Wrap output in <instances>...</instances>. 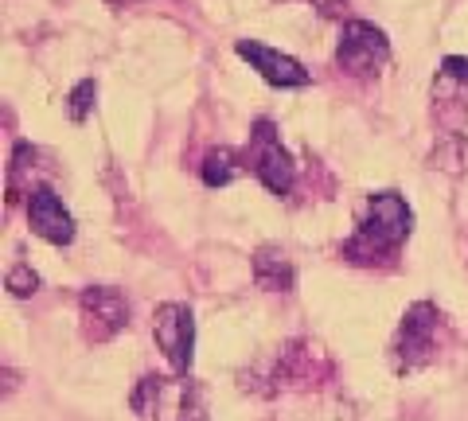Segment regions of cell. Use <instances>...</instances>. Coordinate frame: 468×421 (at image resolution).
Segmentation results:
<instances>
[{"label":"cell","mask_w":468,"mask_h":421,"mask_svg":"<svg viewBox=\"0 0 468 421\" xmlns=\"http://www.w3.org/2000/svg\"><path fill=\"white\" fill-rule=\"evenodd\" d=\"M110 8H129V5H137V0H106Z\"/></svg>","instance_id":"ac0fdd59"},{"label":"cell","mask_w":468,"mask_h":421,"mask_svg":"<svg viewBox=\"0 0 468 421\" xmlns=\"http://www.w3.org/2000/svg\"><path fill=\"white\" fill-rule=\"evenodd\" d=\"M5 285H8V293H12V297H32L36 289H39V273L27 266V261H16V266L8 269Z\"/></svg>","instance_id":"2e32d148"},{"label":"cell","mask_w":468,"mask_h":421,"mask_svg":"<svg viewBox=\"0 0 468 421\" xmlns=\"http://www.w3.org/2000/svg\"><path fill=\"white\" fill-rule=\"evenodd\" d=\"M313 8H316L324 20H335V16H344L347 0H313Z\"/></svg>","instance_id":"e0dca14e"},{"label":"cell","mask_w":468,"mask_h":421,"mask_svg":"<svg viewBox=\"0 0 468 421\" xmlns=\"http://www.w3.org/2000/svg\"><path fill=\"white\" fill-rule=\"evenodd\" d=\"M433 113L449 125V133H461L468 121V59L464 55H449L433 79Z\"/></svg>","instance_id":"9c48e42d"},{"label":"cell","mask_w":468,"mask_h":421,"mask_svg":"<svg viewBox=\"0 0 468 421\" xmlns=\"http://www.w3.org/2000/svg\"><path fill=\"white\" fill-rule=\"evenodd\" d=\"M79 312H82V332L90 343H106L117 332L129 328V300L122 289L110 285H90L79 297Z\"/></svg>","instance_id":"52a82bcc"},{"label":"cell","mask_w":468,"mask_h":421,"mask_svg":"<svg viewBox=\"0 0 468 421\" xmlns=\"http://www.w3.org/2000/svg\"><path fill=\"white\" fill-rule=\"evenodd\" d=\"M328 371H332L328 359L320 355L309 340H297V343H285L282 352H277L266 383H273L270 395H277V390H304V386H320V383H324Z\"/></svg>","instance_id":"ba28073f"},{"label":"cell","mask_w":468,"mask_h":421,"mask_svg":"<svg viewBox=\"0 0 468 421\" xmlns=\"http://www.w3.org/2000/svg\"><path fill=\"white\" fill-rule=\"evenodd\" d=\"M234 51H239L242 59L250 63L270 86L301 90V86H309V82H313V75H309V70H304L297 59H292V55L273 51V47H266V43H258V39H239V43H234Z\"/></svg>","instance_id":"30bf717a"},{"label":"cell","mask_w":468,"mask_h":421,"mask_svg":"<svg viewBox=\"0 0 468 421\" xmlns=\"http://www.w3.org/2000/svg\"><path fill=\"white\" fill-rule=\"evenodd\" d=\"M27 223L51 246H67L75 238V219H70V211L63 207V199H58L51 187H32V192H27Z\"/></svg>","instance_id":"8fae6325"},{"label":"cell","mask_w":468,"mask_h":421,"mask_svg":"<svg viewBox=\"0 0 468 421\" xmlns=\"http://www.w3.org/2000/svg\"><path fill=\"white\" fill-rule=\"evenodd\" d=\"M441 332H445V321L437 312V304L430 300H418L410 304L402 324H399V336L390 343V355H394V367L399 371H418L437 355L441 347Z\"/></svg>","instance_id":"3957f363"},{"label":"cell","mask_w":468,"mask_h":421,"mask_svg":"<svg viewBox=\"0 0 468 421\" xmlns=\"http://www.w3.org/2000/svg\"><path fill=\"white\" fill-rule=\"evenodd\" d=\"M203 184L207 187H227L234 176H239V153L234 149H211L203 156Z\"/></svg>","instance_id":"4fadbf2b"},{"label":"cell","mask_w":468,"mask_h":421,"mask_svg":"<svg viewBox=\"0 0 468 421\" xmlns=\"http://www.w3.org/2000/svg\"><path fill=\"white\" fill-rule=\"evenodd\" d=\"M129 405L141 414V421H207V398L203 386L187 374H144L137 390L129 395Z\"/></svg>","instance_id":"7a4b0ae2"},{"label":"cell","mask_w":468,"mask_h":421,"mask_svg":"<svg viewBox=\"0 0 468 421\" xmlns=\"http://www.w3.org/2000/svg\"><path fill=\"white\" fill-rule=\"evenodd\" d=\"M254 281H258V289H266V293H289L297 273H292V261L277 250V246H261L254 254Z\"/></svg>","instance_id":"7c38bea8"},{"label":"cell","mask_w":468,"mask_h":421,"mask_svg":"<svg viewBox=\"0 0 468 421\" xmlns=\"http://www.w3.org/2000/svg\"><path fill=\"white\" fill-rule=\"evenodd\" d=\"M414 230V211L399 192H375L367 215L356 226V235L344 242V258L356 266H375L383 258H394Z\"/></svg>","instance_id":"6da1fadb"},{"label":"cell","mask_w":468,"mask_h":421,"mask_svg":"<svg viewBox=\"0 0 468 421\" xmlns=\"http://www.w3.org/2000/svg\"><path fill=\"white\" fill-rule=\"evenodd\" d=\"M250 168L261 180V187L273 195H289L292 180H297V164H292L289 149L282 144V133L270 118H258L250 125Z\"/></svg>","instance_id":"277c9868"},{"label":"cell","mask_w":468,"mask_h":421,"mask_svg":"<svg viewBox=\"0 0 468 421\" xmlns=\"http://www.w3.org/2000/svg\"><path fill=\"white\" fill-rule=\"evenodd\" d=\"M94 98H98V82H94V79H82V82L75 86V90H70V98H67V113H70V121L82 125L86 118H90Z\"/></svg>","instance_id":"9a60e30c"},{"label":"cell","mask_w":468,"mask_h":421,"mask_svg":"<svg viewBox=\"0 0 468 421\" xmlns=\"http://www.w3.org/2000/svg\"><path fill=\"white\" fill-rule=\"evenodd\" d=\"M335 63L356 79H371L390 63V39L383 36V27L367 20H347L340 32V47H335Z\"/></svg>","instance_id":"5b68a950"},{"label":"cell","mask_w":468,"mask_h":421,"mask_svg":"<svg viewBox=\"0 0 468 421\" xmlns=\"http://www.w3.org/2000/svg\"><path fill=\"white\" fill-rule=\"evenodd\" d=\"M153 340L156 347L165 352L168 367L176 374H187L192 371V359H196V316L187 304H160L156 316H153Z\"/></svg>","instance_id":"8992f818"},{"label":"cell","mask_w":468,"mask_h":421,"mask_svg":"<svg viewBox=\"0 0 468 421\" xmlns=\"http://www.w3.org/2000/svg\"><path fill=\"white\" fill-rule=\"evenodd\" d=\"M433 168H441V172H464L468 168V141L461 133H449V141L433 153Z\"/></svg>","instance_id":"5bb4252c"}]
</instances>
